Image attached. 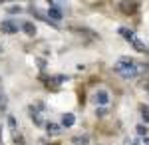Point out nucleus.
<instances>
[{"instance_id": "15", "label": "nucleus", "mask_w": 149, "mask_h": 145, "mask_svg": "<svg viewBox=\"0 0 149 145\" xmlns=\"http://www.w3.org/2000/svg\"><path fill=\"white\" fill-rule=\"evenodd\" d=\"M8 12L10 14H16V12H20V6H12V8H8Z\"/></svg>"}, {"instance_id": "3", "label": "nucleus", "mask_w": 149, "mask_h": 145, "mask_svg": "<svg viewBox=\"0 0 149 145\" xmlns=\"http://www.w3.org/2000/svg\"><path fill=\"white\" fill-rule=\"evenodd\" d=\"M62 16H64V12L60 10V4H56V2H52L50 4V10H48V20H62Z\"/></svg>"}, {"instance_id": "14", "label": "nucleus", "mask_w": 149, "mask_h": 145, "mask_svg": "<svg viewBox=\"0 0 149 145\" xmlns=\"http://www.w3.org/2000/svg\"><path fill=\"white\" fill-rule=\"evenodd\" d=\"M6 105V98H4V91L0 89V107H4Z\"/></svg>"}, {"instance_id": "4", "label": "nucleus", "mask_w": 149, "mask_h": 145, "mask_svg": "<svg viewBox=\"0 0 149 145\" xmlns=\"http://www.w3.org/2000/svg\"><path fill=\"white\" fill-rule=\"evenodd\" d=\"M0 28H2L4 34H14V32H18V22H14V20H4V22L0 24Z\"/></svg>"}, {"instance_id": "13", "label": "nucleus", "mask_w": 149, "mask_h": 145, "mask_svg": "<svg viewBox=\"0 0 149 145\" xmlns=\"http://www.w3.org/2000/svg\"><path fill=\"white\" fill-rule=\"evenodd\" d=\"M8 125H10V129H12V131L16 129V119H14L12 115H10V117H8Z\"/></svg>"}, {"instance_id": "10", "label": "nucleus", "mask_w": 149, "mask_h": 145, "mask_svg": "<svg viewBox=\"0 0 149 145\" xmlns=\"http://www.w3.org/2000/svg\"><path fill=\"white\" fill-rule=\"evenodd\" d=\"M46 129L48 133H60V125H56V123H46Z\"/></svg>"}, {"instance_id": "11", "label": "nucleus", "mask_w": 149, "mask_h": 145, "mask_svg": "<svg viewBox=\"0 0 149 145\" xmlns=\"http://www.w3.org/2000/svg\"><path fill=\"white\" fill-rule=\"evenodd\" d=\"M139 109H141V115H143L145 123H149V107H147V105H141Z\"/></svg>"}, {"instance_id": "12", "label": "nucleus", "mask_w": 149, "mask_h": 145, "mask_svg": "<svg viewBox=\"0 0 149 145\" xmlns=\"http://www.w3.org/2000/svg\"><path fill=\"white\" fill-rule=\"evenodd\" d=\"M135 131H137L139 135H147V127H145V125H137V127H135Z\"/></svg>"}, {"instance_id": "18", "label": "nucleus", "mask_w": 149, "mask_h": 145, "mask_svg": "<svg viewBox=\"0 0 149 145\" xmlns=\"http://www.w3.org/2000/svg\"><path fill=\"white\" fill-rule=\"evenodd\" d=\"M145 89H147V91H149V82H147V84H145Z\"/></svg>"}, {"instance_id": "2", "label": "nucleus", "mask_w": 149, "mask_h": 145, "mask_svg": "<svg viewBox=\"0 0 149 145\" xmlns=\"http://www.w3.org/2000/svg\"><path fill=\"white\" fill-rule=\"evenodd\" d=\"M119 34L125 38L127 42H131V44H133V48H135L137 52H145V50H147V46L143 44V42H141V40H139L137 36L131 32V30H127V28H119Z\"/></svg>"}, {"instance_id": "16", "label": "nucleus", "mask_w": 149, "mask_h": 145, "mask_svg": "<svg viewBox=\"0 0 149 145\" xmlns=\"http://www.w3.org/2000/svg\"><path fill=\"white\" fill-rule=\"evenodd\" d=\"M125 145H139V141H133V139H125Z\"/></svg>"}, {"instance_id": "7", "label": "nucleus", "mask_w": 149, "mask_h": 145, "mask_svg": "<svg viewBox=\"0 0 149 145\" xmlns=\"http://www.w3.org/2000/svg\"><path fill=\"white\" fill-rule=\"evenodd\" d=\"M74 123H76L74 113H64V115H62V125H64V127H72Z\"/></svg>"}, {"instance_id": "1", "label": "nucleus", "mask_w": 149, "mask_h": 145, "mask_svg": "<svg viewBox=\"0 0 149 145\" xmlns=\"http://www.w3.org/2000/svg\"><path fill=\"white\" fill-rule=\"evenodd\" d=\"M143 70H145V66H137V62L133 58H127V56H121L117 60V64H115V72L119 76H123L125 79L137 78Z\"/></svg>"}, {"instance_id": "17", "label": "nucleus", "mask_w": 149, "mask_h": 145, "mask_svg": "<svg viewBox=\"0 0 149 145\" xmlns=\"http://www.w3.org/2000/svg\"><path fill=\"white\" fill-rule=\"evenodd\" d=\"M143 143H145V145H149V137H145V139H143Z\"/></svg>"}, {"instance_id": "9", "label": "nucleus", "mask_w": 149, "mask_h": 145, "mask_svg": "<svg viewBox=\"0 0 149 145\" xmlns=\"http://www.w3.org/2000/svg\"><path fill=\"white\" fill-rule=\"evenodd\" d=\"M22 28H24V32L28 34V36H34L36 34V26L32 22H22Z\"/></svg>"}, {"instance_id": "5", "label": "nucleus", "mask_w": 149, "mask_h": 145, "mask_svg": "<svg viewBox=\"0 0 149 145\" xmlns=\"http://www.w3.org/2000/svg\"><path fill=\"white\" fill-rule=\"evenodd\" d=\"M93 100H95V103H100V105H105L107 101H109V96H107V91H103V89H100L95 96H93Z\"/></svg>"}, {"instance_id": "6", "label": "nucleus", "mask_w": 149, "mask_h": 145, "mask_svg": "<svg viewBox=\"0 0 149 145\" xmlns=\"http://www.w3.org/2000/svg\"><path fill=\"white\" fill-rule=\"evenodd\" d=\"M40 112H42V109H34V107H30V117L34 119L36 125H46V123L42 121V115H40Z\"/></svg>"}, {"instance_id": "8", "label": "nucleus", "mask_w": 149, "mask_h": 145, "mask_svg": "<svg viewBox=\"0 0 149 145\" xmlns=\"http://www.w3.org/2000/svg\"><path fill=\"white\" fill-rule=\"evenodd\" d=\"M72 143L74 145H90V137L88 135H76L72 139Z\"/></svg>"}]
</instances>
